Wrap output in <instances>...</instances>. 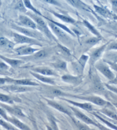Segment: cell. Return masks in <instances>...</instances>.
<instances>
[{
  "mask_svg": "<svg viewBox=\"0 0 117 130\" xmlns=\"http://www.w3.org/2000/svg\"><path fill=\"white\" fill-rule=\"evenodd\" d=\"M26 14L35 22L37 25V29L40 31L43 35H45V36H47L50 40L56 41L55 38L54 36L51 31H50L47 24L45 23V21L42 18V16H38V15L35 13L30 12H27L26 13Z\"/></svg>",
  "mask_w": 117,
  "mask_h": 130,
  "instance_id": "6da1fadb",
  "label": "cell"
},
{
  "mask_svg": "<svg viewBox=\"0 0 117 130\" xmlns=\"http://www.w3.org/2000/svg\"><path fill=\"white\" fill-rule=\"evenodd\" d=\"M12 27L14 29L19 32V33L23 34V35H25L27 37H29V38L34 39H36L39 41L45 40L44 35L41 33V32L37 31L36 29L23 27L16 24H12Z\"/></svg>",
  "mask_w": 117,
  "mask_h": 130,
  "instance_id": "7a4b0ae2",
  "label": "cell"
},
{
  "mask_svg": "<svg viewBox=\"0 0 117 130\" xmlns=\"http://www.w3.org/2000/svg\"><path fill=\"white\" fill-rule=\"evenodd\" d=\"M12 37L13 38L14 42L16 44H26L42 46V44H41L40 42H39V40L29 38V37L23 35H21L13 32L12 34Z\"/></svg>",
  "mask_w": 117,
  "mask_h": 130,
  "instance_id": "3957f363",
  "label": "cell"
},
{
  "mask_svg": "<svg viewBox=\"0 0 117 130\" xmlns=\"http://www.w3.org/2000/svg\"><path fill=\"white\" fill-rule=\"evenodd\" d=\"M48 21V20H47ZM48 25L52 31L53 32V33L55 35V36L57 37L58 39L60 41H61L62 43H64V44H69L70 42V38L69 36L66 34V32L65 31L60 28V27H57V25H55L54 24L51 23V21H48Z\"/></svg>",
  "mask_w": 117,
  "mask_h": 130,
  "instance_id": "277c9868",
  "label": "cell"
},
{
  "mask_svg": "<svg viewBox=\"0 0 117 130\" xmlns=\"http://www.w3.org/2000/svg\"><path fill=\"white\" fill-rule=\"evenodd\" d=\"M95 68L97 70L100 71L105 77L107 78L108 79L111 81L115 78L114 74L110 70L109 66L105 64V63L99 62L95 64Z\"/></svg>",
  "mask_w": 117,
  "mask_h": 130,
  "instance_id": "5b68a950",
  "label": "cell"
},
{
  "mask_svg": "<svg viewBox=\"0 0 117 130\" xmlns=\"http://www.w3.org/2000/svg\"><path fill=\"white\" fill-rule=\"evenodd\" d=\"M18 25L21 27L29 28L34 29H37V25L34 21L27 16L20 15L18 17Z\"/></svg>",
  "mask_w": 117,
  "mask_h": 130,
  "instance_id": "8992f818",
  "label": "cell"
},
{
  "mask_svg": "<svg viewBox=\"0 0 117 130\" xmlns=\"http://www.w3.org/2000/svg\"><path fill=\"white\" fill-rule=\"evenodd\" d=\"M89 59V56L82 55L76 63H74L73 67L74 71L81 76L83 72V70L86 62Z\"/></svg>",
  "mask_w": 117,
  "mask_h": 130,
  "instance_id": "52a82bcc",
  "label": "cell"
},
{
  "mask_svg": "<svg viewBox=\"0 0 117 130\" xmlns=\"http://www.w3.org/2000/svg\"><path fill=\"white\" fill-rule=\"evenodd\" d=\"M109 43H107L106 44L102 45L100 47H99L98 48H97L94 50L93 53L91 54L90 57V66L91 68L94 66V64L95 63L97 60H98L100 57H101L102 54H103L104 51L105 50V49L107 47V45L109 44Z\"/></svg>",
  "mask_w": 117,
  "mask_h": 130,
  "instance_id": "ba28073f",
  "label": "cell"
},
{
  "mask_svg": "<svg viewBox=\"0 0 117 130\" xmlns=\"http://www.w3.org/2000/svg\"><path fill=\"white\" fill-rule=\"evenodd\" d=\"M75 97L78 98L79 99L86 100L99 106H105L109 104V103H108L107 101L105 100L104 99H102L101 97H99L98 96H75Z\"/></svg>",
  "mask_w": 117,
  "mask_h": 130,
  "instance_id": "9c48e42d",
  "label": "cell"
},
{
  "mask_svg": "<svg viewBox=\"0 0 117 130\" xmlns=\"http://www.w3.org/2000/svg\"><path fill=\"white\" fill-rule=\"evenodd\" d=\"M70 108H71V109L72 110L73 113L75 115V116H76L77 118H78L79 119H80V120H82V122H83L84 123H85L87 124H92V125H96V126H98V125H97L92 119L89 118L87 115H86L85 114L82 113V112L80 111V110H79L78 109H77L76 108L74 107H70Z\"/></svg>",
  "mask_w": 117,
  "mask_h": 130,
  "instance_id": "30bf717a",
  "label": "cell"
},
{
  "mask_svg": "<svg viewBox=\"0 0 117 130\" xmlns=\"http://www.w3.org/2000/svg\"><path fill=\"white\" fill-rule=\"evenodd\" d=\"M38 50L39 49L34 48L30 46H28V45H23V46L15 49V52L18 55L25 56L32 55Z\"/></svg>",
  "mask_w": 117,
  "mask_h": 130,
  "instance_id": "8fae6325",
  "label": "cell"
},
{
  "mask_svg": "<svg viewBox=\"0 0 117 130\" xmlns=\"http://www.w3.org/2000/svg\"><path fill=\"white\" fill-rule=\"evenodd\" d=\"M8 82L12 83L14 85H18L21 86H38L39 84L36 83L32 80L29 79H13L11 78H9Z\"/></svg>",
  "mask_w": 117,
  "mask_h": 130,
  "instance_id": "7c38bea8",
  "label": "cell"
},
{
  "mask_svg": "<svg viewBox=\"0 0 117 130\" xmlns=\"http://www.w3.org/2000/svg\"><path fill=\"white\" fill-rule=\"evenodd\" d=\"M92 90L94 92L99 93H102L105 91V89L101 81L100 78H99L97 75L93 78Z\"/></svg>",
  "mask_w": 117,
  "mask_h": 130,
  "instance_id": "4fadbf2b",
  "label": "cell"
},
{
  "mask_svg": "<svg viewBox=\"0 0 117 130\" xmlns=\"http://www.w3.org/2000/svg\"><path fill=\"white\" fill-rule=\"evenodd\" d=\"M4 89L13 93H22L32 90V88L29 87V86L14 85V84L10 86H6V87L4 88Z\"/></svg>",
  "mask_w": 117,
  "mask_h": 130,
  "instance_id": "5bb4252c",
  "label": "cell"
},
{
  "mask_svg": "<svg viewBox=\"0 0 117 130\" xmlns=\"http://www.w3.org/2000/svg\"><path fill=\"white\" fill-rule=\"evenodd\" d=\"M46 101H47V104H48L50 106H51V107L54 108V109L59 110V111L62 112V113L68 115L69 116H70L71 115V113H72V112H71V110L70 109H68V108L64 107L63 105H61L60 104H58L57 103H56V102L52 100H46Z\"/></svg>",
  "mask_w": 117,
  "mask_h": 130,
  "instance_id": "9a60e30c",
  "label": "cell"
},
{
  "mask_svg": "<svg viewBox=\"0 0 117 130\" xmlns=\"http://www.w3.org/2000/svg\"><path fill=\"white\" fill-rule=\"evenodd\" d=\"M65 101L68 102V103L71 104L73 105L75 107H78L81 108L82 109L88 110V111H92L93 110V107L92 104L89 103H78V102H76L74 101L70 100H67V99H64Z\"/></svg>",
  "mask_w": 117,
  "mask_h": 130,
  "instance_id": "2e32d148",
  "label": "cell"
},
{
  "mask_svg": "<svg viewBox=\"0 0 117 130\" xmlns=\"http://www.w3.org/2000/svg\"><path fill=\"white\" fill-rule=\"evenodd\" d=\"M67 1L71 4L74 7L78 9L83 10L87 12L92 11L89 6L81 1V0H67Z\"/></svg>",
  "mask_w": 117,
  "mask_h": 130,
  "instance_id": "e0dca14e",
  "label": "cell"
},
{
  "mask_svg": "<svg viewBox=\"0 0 117 130\" xmlns=\"http://www.w3.org/2000/svg\"><path fill=\"white\" fill-rule=\"evenodd\" d=\"M62 80L66 83L73 84V85H78L81 82V78L80 75L73 76L71 75H64L62 77Z\"/></svg>",
  "mask_w": 117,
  "mask_h": 130,
  "instance_id": "ac0fdd59",
  "label": "cell"
},
{
  "mask_svg": "<svg viewBox=\"0 0 117 130\" xmlns=\"http://www.w3.org/2000/svg\"><path fill=\"white\" fill-rule=\"evenodd\" d=\"M32 71L36 73L40 74L43 75H47V76H51V75H57L54 71L47 68H36L32 69Z\"/></svg>",
  "mask_w": 117,
  "mask_h": 130,
  "instance_id": "d6986e66",
  "label": "cell"
},
{
  "mask_svg": "<svg viewBox=\"0 0 117 130\" xmlns=\"http://www.w3.org/2000/svg\"><path fill=\"white\" fill-rule=\"evenodd\" d=\"M30 74H31L33 76L35 77L36 79H38L39 81H40L41 82H44V83L48 84H50V85H55V84L54 80L51 78L47 77L46 76H45V75L40 74L36 73L35 72H33V71H31Z\"/></svg>",
  "mask_w": 117,
  "mask_h": 130,
  "instance_id": "ffe728a7",
  "label": "cell"
},
{
  "mask_svg": "<svg viewBox=\"0 0 117 130\" xmlns=\"http://www.w3.org/2000/svg\"><path fill=\"white\" fill-rule=\"evenodd\" d=\"M0 58H1V59H3L4 61H5L6 63H7L9 64H10V66L13 67V68H18V67H19L21 64H22L23 63L22 60L11 59V58L5 57L1 55H0Z\"/></svg>",
  "mask_w": 117,
  "mask_h": 130,
  "instance_id": "44dd1931",
  "label": "cell"
},
{
  "mask_svg": "<svg viewBox=\"0 0 117 130\" xmlns=\"http://www.w3.org/2000/svg\"><path fill=\"white\" fill-rule=\"evenodd\" d=\"M8 121L12 123L16 127H18L19 129L22 130H30V128L27 125L21 122V121H19L18 119L14 118V117H13V118L9 117Z\"/></svg>",
  "mask_w": 117,
  "mask_h": 130,
  "instance_id": "7402d4cb",
  "label": "cell"
},
{
  "mask_svg": "<svg viewBox=\"0 0 117 130\" xmlns=\"http://www.w3.org/2000/svg\"><path fill=\"white\" fill-rule=\"evenodd\" d=\"M49 55V51L47 50H38L35 53L32 54L31 57H27L25 59H41L43 58H46L47 55Z\"/></svg>",
  "mask_w": 117,
  "mask_h": 130,
  "instance_id": "603a6c76",
  "label": "cell"
},
{
  "mask_svg": "<svg viewBox=\"0 0 117 130\" xmlns=\"http://www.w3.org/2000/svg\"><path fill=\"white\" fill-rule=\"evenodd\" d=\"M15 44L4 37H0V47L6 50L13 49Z\"/></svg>",
  "mask_w": 117,
  "mask_h": 130,
  "instance_id": "cb8c5ba5",
  "label": "cell"
},
{
  "mask_svg": "<svg viewBox=\"0 0 117 130\" xmlns=\"http://www.w3.org/2000/svg\"><path fill=\"white\" fill-rule=\"evenodd\" d=\"M5 109L8 110L9 112L12 113L14 115L18 116V117H22V118H25L26 117L25 115L23 113L22 110L17 107H8V106H4Z\"/></svg>",
  "mask_w": 117,
  "mask_h": 130,
  "instance_id": "d4e9b609",
  "label": "cell"
},
{
  "mask_svg": "<svg viewBox=\"0 0 117 130\" xmlns=\"http://www.w3.org/2000/svg\"><path fill=\"white\" fill-rule=\"evenodd\" d=\"M52 13H53L55 17H57V18L60 19L61 20H62L64 22L69 23V24H75L76 21H75L74 19L71 18V17L69 16H67L66 15L64 14H61L58 13H56L55 12H51Z\"/></svg>",
  "mask_w": 117,
  "mask_h": 130,
  "instance_id": "484cf974",
  "label": "cell"
},
{
  "mask_svg": "<svg viewBox=\"0 0 117 130\" xmlns=\"http://www.w3.org/2000/svg\"><path fill=\"white\" fill-rule=\"evenodd\" d=\"M94 7L95 8V11L99 14H101V16L105 17H110L111 16V13H110L107 9H106L95 5H94Z\"/></svg>",
  "mask_w": 117,
  "mask_h": 130,
  "instance_id": "4316f807",
  "label": "cell"
},
{
  "mask_svg": "<svg viewBox=\"0 0 117 130\" xmlns=\"http://www.w3.org/2000/svg\"><path fill=\"white\" fill-rule=\"evenodd\" d=\"M42 17H44V18L46 19L47 20L51 21V23H53V24H54L57 25V27H60V28H61L62 29L64 30V31H65L66 32H68V34H69L70 35H71L73 36H75V34H74V32L72 31H71V30H70V29H69V28H68V27H66V25H65L64 24H62L59 23H58V22H56V21H53V20H50V19L47 18L46 17H45L44 16H43Z\"/></svg>",
  "mask_w": 117,
  "mask_h": 130,
  "instance_id": "83f0119b",
  "label": "cell"
},
{
  "mask_svg": "<svg viewBox=\"0 0 117 130\" xmlns=\"http://www.w3.org/2000/svg\"><path fill=\"white\" fill-rule=\"evenodd\" d=\"M83 23L84 25L85 26V27L87 28L89 30V31L92 32L93 34L95 35L96 36V37L101 38V34H99V32L97 31V30L95 29V28L94 27H93V26L90 23H89L87 21H86L85 20H84L83 21Z\"/></svg>",
  "mask_w": 117,
  "mask_h": 130,
  "instance_id": "f1b7e54d",
  "label": "cell"
},
{
  "mask_svg": "<svg viewBox=\"0 0 117 130\" xmlns=\"http://www.w3.org/2000/svg\"><path fill=\"white\" fill-rule=\"evenodd\" d=\"M0 101L2 102H4V103H7L9 104H13L14 103V101H19L20 102L21 100L18 99H13V97H10L8 95L4 94L2 93H0Z\"/></svg>",
  "mask_w": 117,
  "mask_h": 130,
  "instance_id": "f546056e",
  "label": "cell"
},
{
  "mask_svg": "<svg viewBox=\"0 0 117 130\" xmlns=\"http://www.w3.org/2000/svg\"><path fill=\"white\" fill-rule=\"evenodd\" d=\"M23 4H24V5H25L26 8L29 9L31 10L33 13H34L38 15V16H42V15L41 13V12H39L38 10L37 9L34 7L33 5H32L30 0H23Z\"/></svg>",
  "mask_w": 117,
  "mask_h": 130,
  "instance_id": "4dcf8cb0",
  "label": "cell"
},
{
  "mask_svg": "<svg viewBox=\"0 0 117 130\" xmlns=\"http://www.w3.org/2000/svg\"><path fill=\"white\" fill-rule=\"evenodd\" d=\"M105 57V62H110L112 63H117V52H112L106 54Z\"/></svg>",
  "mask_w": 117,
  "mask_h": 130,
  "instance_id": "1f68e13d",
  "label": "cell"
},
{
  "mask_svg": "<svg viewBox=\"0 0 117 130\" xmlns=\"http://www.w3.org/2000/svg\"><path fill=\"white\" fill-rule=\"evenodd\" d=\"M15 9L22 13H26L27 12L26 8L25 7L24 4H23V0H19V1L17 2L16 5H15Z\"/></svg>",
  "mask_w": 117,
  "mask_h": 130,
  "instance_id": "d6a6232c",
  "label": "cell"
},
{
  "mask_svg": "<svg viewBox=\"0 0 117 130\" xmlns=\"http://www.w3.org/2000/svg\"><path fill=\"white\" fill-rule=\"evenodd\" d=\"M101 112L105 114V115L109 117V118L114 119V120H117V114L112 112V110L107 109H103L101 110Z\"/></svg>",
  "mask_w": 117,
  "mask_h": 130,
  "instance_id": "836d02e7",
  "label": "cell"
},
{
  "mask_svg": "<svg viewBox=\"0 0 117 130\" xmlns=\"http://www.w3.org/2000/svg\"><path fill=\"white\" fill-rule=\"evenodd\" d=\"M50 93L51 95L54 96H68V94H66L65 93L62 92L61 90L57 89H52L50 90Z\"/></svg>",
  "mask_w": 117,
  "mask_h": 130,
  "instance_id": "e575fe53",
  "label": "cell"
},
{
  "mask_svg": "<svg viewBox=\"0 0 117 130\" xmlns=\"http://www.w3.org/2000/svg\"><path fill=\"white\" fill-rule=\"evenodd\" d=\"M101 39V38H98V37H94V38H92L87 39L85 43L86 44L89 45H94L95 44H96L98 43L100 40Z\"/></svg>",
  "mask_w": 117,
  "mask_h": 130,
  "instance_id": "d590c367",
  "label": "cell"
},
{
  "mask_svg": "<svg viewBox=\"0 0 117 130\" xmlns=\"http://www.w3.org/2000/svg\"><path fill=\"white\" fill-rule=\"evenodd\" d=\"M53 66H54L55 68L60 69V70H65L67 67L66 63L64 61H60L54 63L53 64Z\"/></svg>",
  "mask_w": 117,
  "mask_h": 130,
  "instance_id": "8d00e7d4",
  "label": "cell"
},
{
  "mask_svg": "<svg viewBox=\"0 0 117 130\" xmlns=\"http://www.w3.org/2000/svg\"><path fill=\"white\" fill-rule=\"evenodd\" d=\"M0 125H2L3 127H4L5 128H6L8 130H15L13 127L11 125L9 124V123H8L7 122L1 120V119H0Z\"/></svg>",
  "mask_w": 117,
  "mask_h": 130,
  "instance_id": "74e56055",
  "label": "cell"
},
{
  "mask_svg": "<svg viewBox=\"0 0 117 130\" xmlns=\"http://www.w3.org/2000/svg\"><path fill=\"white\" fill-rule=\"evenodd\" d=\"M76 124L77 125L78 128H79V130H93L91 128H90L88 126H87V125L81 124V123H76Z\"/></svg>",
  "mask_w": 117,
  "mask_h": 130,
  "instance_id": "f35d334b",
  "label": "cell"
},
{
  "mask_svg": "<svg viewBox=\"0 0 117 130\" xmlns=\"http://www.w3.org/2000/svg\"><path fill=\"white\" fill-rule=\"evenodd\" d=\"M58 47H59L62 53H64V54H65V55H70V52L69 50V49H68L64 46H62V45H61V44H58Z\"/></svg>",
  "mask_w": 117,
  "mask_h": 130,
  "instance_id": "ab89813d",
  "label": "cell"
},
{
  "mask_svg": "<svg viewBox=\"0 0 117 130\" xmlns=\"http://www.w3.org/2000/svg\"><path fill=\"white\" fill-rule=\"evenodd\" d=\"M44 2L46 3H48L50 4H52V5H56L58 6H61V4L59 3V2L57 1V0H42Z\"/></svg>",
  "mask_w": 117,
  "mask_h": 130,
  "instance_id": "60d3db41",
  "label": "cell"
},
{
  "mask_svg": "<svg viewBox=\"0 0 117 130\" xmlns=\"http://www.w3.org/2000/svg\"><path fill=\"white\" fill-rule=\"evenodd\" d=\"M107 45L108 46H107L106 48H107L108 51L111 50H117V43H112L111 44H108Z\"/></svg>",
  "mask_w": 117,
  "mask_h": 130,
  "instance_id": "b9f144b4",
  "label": "cell"
},
{
  "mask_svg": "<svg viewBox=\"0 0 117 130\" xmlns=\"http://www.w3.org/2000/svg\"><path fill=\"white\" fill-rule=\"evenodd\" d=\"M0 115H1V116H3L6 120H7V121L8 120L9 117L8 116L7 114H6L5 110H4L3 108H0Z\"/></svg>",
  "mask_w": 117,
  "mask_h": 130,
  "instance_id": "7bdbcfd3",
  "label": "cell"
},
{
  "mask_svg": "<svg viewBox=\"0 0 117 130\" xmlns=\"http://www.w3.org/2000/svg\"><path fill=\"white\" fill-rule=\"evenodd\" d=\"M106 62L110 65V66L111 67L112 69H113L114 70H115L117 72V63H112L110 62Z\"/></svg>",
  "mask_w": 117,
  "mask_h": 130,
  "instance_id": "ee69618b",
  "label": "cell"
},
{
  "mask_svg": "<svg viewBox=\"0 0 117 130\" xmlns=\"http://www.w3.org/2000/svg\"><path fill=\"white\" fill-rule=\"evenodd\" d=\"M111 3L114 11L117 12V0H111Z\"/></svg>",
  "mask_w": 117,
  "mask_h": 130,
  "instance_id": "f6af8a7d",
  "label": "cell"
},
{
  "mask_svg": "<svg viewBox=\"0 0 117 130\" xmlns=\"http://www.w3.org/2000/svg\"><path fill=\"white\" fill-rule=\"evenodd\" d=\"M9 78H0V85H4L6 82H8Z\"/></svg>",
  "mask_w": 117,
  "mask_h": 130,
  "instance_id": "bcb514c9",
  "label": "cell"
},
{
  "mask_svg": "<svg viewBox=\"0 0 117 130\" xmlns=\"http://www.w3.org/2000/svg\"><path fill=\"white\" fill-rule=\"evenodd\" d=\"M0 68L4 70H6V69H8V66L5 63H4L3 62L0 63Z\"/></svg>",
  "mask_w": 117,
  "mask_h": 130,
  "instance_id": "7dc6e473",
  "label": "cell"
},
{
  "mask_svg": "<svg viewBox=\"0 0 117 130\" xmlns=\"http://www.w3.org/2000/svg\"><path fill=\"white\" fill-rule=\"evenodd\" d=\"M106 86H107V88L108 89H109L111 90H112V91H113L114 92L116 93H117V88H116L112 87V86L107 85H106Z\"/></svg>",
  "mask_w": 117,
  "mask_h": 130,
  "instance_id": "c3c4849f",
  "label": "cell"
},
{
  "mask_svg": "<svg viewBox=\"0 0 117 130\" xmlns=\"http://www.w3.org/2000/svg\"><path fill=\"white\" fill-rule=\"evenodd\" d=\"M109 84H114V85H117V76L115 77V78L111 80V81H110L109 82Z\"/></svg>",
  "mask_w": 117,
  "mask_h": 130,
  "instance_id": "681fc988",
  "label": "cell"
},
{
  "mask_svg": "<svg viewBox=\"0 0 117 130\" xmlns=\"http://www.w3.org/2000/svg\"><path fill=\"white\" fill-rule=\"evenodd\" d=\"M99 127H100V128L102 130H112V129H107L106 128L103 127V126H99Z\"/></svg>",
  "mask_w": 117,
  "mask_h": 130,
  "instance_id": "f907efd6",
  "label": "cell"
},
{
  "mask_svg": "<svg viewBox=\"0 0 117 130\" xmlns=\"http://www.w3.org/2000/svg\"><path fill=\"white\" fill-rule=\"evenodd\" d=\"M46 128H47V130H54L53 128H52L51 127L48 126V125H46Z\"/></svg>",
  "mask_w": 117,
  "mask_h": 130,
  "instance_id": "816d5d0a",
  "label": "cell"
},
{
  "mask_svg": "<svg viewBox=\"0 0 117 130\" xmlns=\"http://www.w3.org/2000/svg\"><path fill=\"white\" fill-rule=\"evenodd\" d=\"M114 105H115V107H116V108H117V104H114Z\"/></svg>",
  "mask_w": 117,
  "mask_h": 130,
  "instance_id": "f5cc1de1",
  "label": "cell"
},
{
  "mask_svg": "<svg viewBox=\"0 0 117 130\" xmlns=\"http://www.w3.org/2000/svg\"><path fill=\"white\" fill-rule=\"evenodd\" d=\"M1 0H0V5H1Z\"/></svg>",
  "mask_w": 117,
  "mask_h": 130,
  "instance_id": "db71d44e",
  "label": "cell"
},
{
  "mask_svg": "<svg viewBox=\"0 0 117 130\" xmlns=\"http://www.w3.org/2000/svg\"></svg>",
  "mask_w": 117,
  "mask_h": 130,
  "instance_id": "11a10c76",
  "label": "cell"
},
{
  "mask_svg": "<svg viewBox=\"0 0 117 130\" xmlns=\"http://www.w3.org/2000/svg\"><path fill=\"white\" fill-rule=\"evenodd\" d=\"M0 130H1V129H0Z\"/></svg>",
  "mask_w": 117,
  "mask_h": 130,
  "instance_id": "9f6ffc18",
  "label": "cell"
}]
</instances>
